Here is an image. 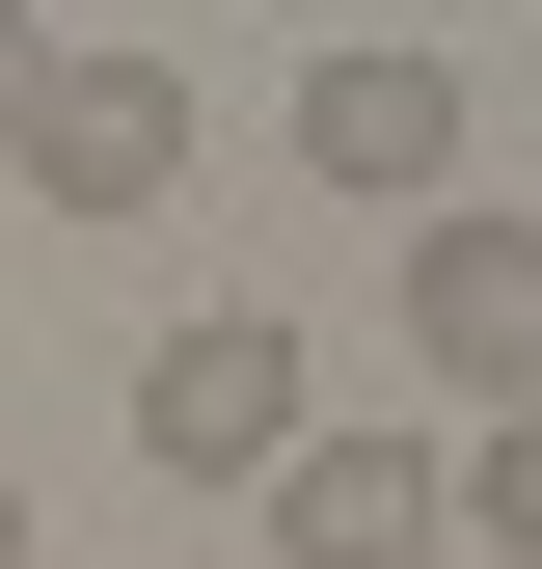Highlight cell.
<instances>
[{"label":"cell","instance_id":"52a82bcc","mask_svg":"<svg viewBox=\"0 0 542 569\" xmlns=\"http://www.w3.org/2000/svg\"><path fill=\"white\" fill-rule=\"evenodd\" d=\"M28 82H54V28H0V136H28Z\"/></svg>","mask_w":542,"mask_h":569},{"label":"cell","instance_id":"7a4b0ae2","mask_svg":"<svg viewBox=\"0 0 542 569\" xmlns=\"http://www.w3.org/2000/svg\"><path fill=\"white\" fill-rule=\"evenodd\" d=\"M299 435H325V407H299V326H271V299H190L163 352H136V461H163V488H271Z\"/></svg>","mask_w":542,"mask_h":569},{"label":"cell","instance_id":"ba28073f","mask_svg":"<svg viewBox=\"0 0 542 569\" xmlns=\"http://www.w3.org/2000/svg\"><path fill=\"white\" fill-rule=\"evenodd\" d=\"M0 569H28V488H0Z\"/></svg>","mask_w":542,"mask_h":569},{"label":"cell","instance_id":"277c9868","mask_svg":"<svg viewBox=\"0 0 542 569\" xmlns=\"http://www.w3.org/2000/svg\"><path fill=\"white\" fill-rule=\"evenodd\" d=\"M299 163H325V190H380V218H434V190H461V54H434V28L299 54Z\"/></svg>","mask_w":542,"mask_h":569},{"label":"cell","instance_id":"6da1fadb","mask_svg":"<svg viewBox=\"0 0 542 569\" xmlns=\"http://www.w3.org/2000/svg\"><path fill=\"white\" fill-rule=\"evenodd\" d=\"M0 163H28L54 218H163V190H190V54L54 28V82H28V136H0Z\"/></svg>","mask_w":542,"mask_h":569},{"label":"cell","instance_id":"8992f818","mask_svg":"<svg viewBox=\"0 0 542 569\" xmlns=\"http://www.w3.org/2000/svg\"><path fill=\"white\" fill-rule=\"evenodd\" d=\"M461 542H515V569H542V407H489V435H461Z\"/></svg>","mask_w":542,"mask_h":569},{"label":"cell","instance_id":"5b68a950","mask_svg":"<svg viewBox=\"0 0 542 569\" xmlns=\"http://www.w3.org/2000/svg\"><path fill=\"white\" fill-rule=\"evenodd\" d=\"M244 516H271V569H434V542H461V461H434V435H299Z\"/></svg>","mask_w":542,"mask_h":569},{"label":"cell","instance_id":"3957f363","mask_svg":"<svg viewBox=\"0 0 542 569\" xmlns=\"http://www.w3.org/2000/svg\"><path fill=\"white\" fill-rule=\"evenodd\" d=\"M406 352H434V407H461V435H489V407H542V218L434 190V218H406Z\"/></svg>","mask_w":542,"mask_h":569}]
</instances>
